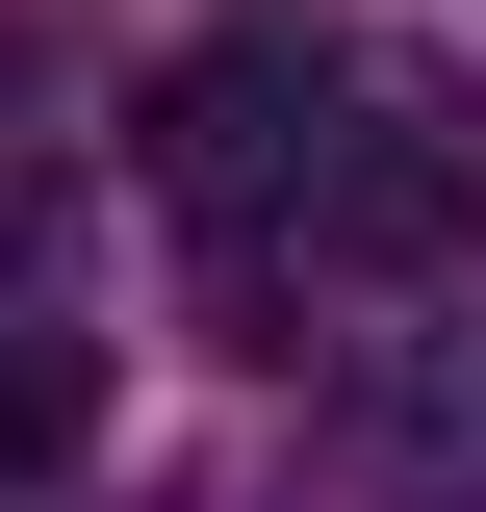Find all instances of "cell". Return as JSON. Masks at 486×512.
Returning <instances> with one entry per match:
<instances>
[{
  "mask_svg": "<svg viewBox=\"0 0 486 512\" xmlns=\"http://www.w3.org/2000/svg\"><path fill=\"white\" fill-rule=\"evenodd\" d=\"M461 231H486V77L359 52L333 77V205H307V256H461Z\"/></svg>",
  "mask_w": 486,
  "mask_h": 512,
  "instance_id": "obj_1",
  "label": "cell"
}]
</instances>
